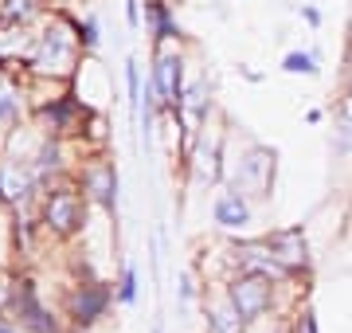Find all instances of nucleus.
Instances as JSON below:
<instances>
[{
  "instance_id": "obj_20",
  "label": "nucleus",
  "mask_w": 352,
  "mask_h": 333,
  "mask_svg": "<svg viewBox=\"0 0 352 333\" xmlns=\"http://www.w3.org/2000/svg\"><path fill=\"white\" fill-rule=\"evenodd\" d=\"M75 36L82 47H98V20H82V28L75 24Z\"/></svg>"
},
{
  "instance_id": "obj_7",
  "label": "nucleus",
  "mask_w": 352,
  "mask_h": 333,
  "mask_svg": "<svg viewBox=\"0 0 352 333\" xmlns=\"http://www.w3.org/2000/svg\"><path fill=\"white\" fill-rule=\"evenodd\" d=\"M212 219L219 224V228L227 231H239L251 224V204H247V196L239 193V189H227V193L215 196V204H212Z\"/></svg>"
},
{
  "instance_id": "obj_16",
  "label": "nucleus",
  "mask_w": 352,
  "mask_h": 333,
  "mask_svg": "<svg viewBox=\"0 0 352 333\" xmlns=\"http://www.w3.org/2000/svg\"><path fill=\"white\" fill-rule=\"evenodd\" d=\"M126 94H129V118L141 114V83H138V59H126Z\"/></svg>"
},
{
  "instance_id": "obj_14",
  "label": "nucleus",
  "mask_w": 352,
  "mask_h": 333,
  "mask_svg": "<svg viewBox=\"0 0 352 333\" xmlns=\"http://www.w3.org/2000/svg\"><path fill=\"white\" fill-rule=\"evenodd\" d=\"M16 118H20V98H16L12 87L0 83V129H12Z\"/></svg>"
},
{
  "instance_id": "obj_8",
  "label": "nucleus",
  "mask_w": 352,
  "mask_h": 333,
  "mask_svg": "<svg viewBox=\"0 0 352 333\" xmlns=\"http://www.w3.org/2000/svg\"><path fill=\"white\" fill-rule=\"evenodd\" d=\"M82 189H87L94 200H98L106 212L113 216V208H118V169L110 161H98L94 169H87V180H82Z\"/></svg>"
},
{
  "instance_id": "obj_22",
  "label": "nucleus",
  "mask_w": 352,
  "mask_h": 333,
  "mask_svg": "<svg viewBox=\"0 0 352 333\" xmlns=\"http://www.w3.org/2000/svg\"><path fill=\"white\" fill-rule=\"evenodd\" d=\"M126 20L129 28H138V0H126Z\"/></svg>"
},
{
  "instance_id": "obj_23",
  "label": "nucleus",
  "mask_w": 352,
  "mask_h": 333,
  "mask_svg": "<svg viewBox=\"0 0 352 333\" xmlns=\"http://www.w3.org/2000/svg\"><path fill=\"white\" fill-rule=\"evenodd\" d=\"M12 306V286H0V310Z\"/></svg>"
},
{
  "instance_id": "obj_5",
  "label": "nucleus",
  "mask_w": 352,
  "mask_h": 333,
  "mask_svg": "<svg viewBox=\"0 0 352 333\" xmlns=\"http://www.w3.org/2000/svg\"><path fill=\"white\" fill-rule=\"evenodd\" d=\"M113 298L118 294H113L110 282H87V286H78L75 294H71V314H75L78 325H94L110 310Z\"/></svg>"
},
{
  "instance_id": "obj_15",
  "label": "nucleus",
  "mask_w": 352,
  "mask_h": 333,
  "mask_svg": "<svg viewBox=\"0 0 352 333\" xmlns=\"http://www.w3.org/2000/svg\"><path fill=\"white\" fill-rule=\"evenodd\" d=\"M59 169V145L55 141H47L43 149H39V161H36V169H32V180H47V173H55Z\"/></svg>"
},
{
  "instance_id": "obj_1",
  "label": "nucleus",
  "mask_w": 352,
  "mask_h": 333,
  "mask_svg": "<svg viewBox=\"0 0 352 333\" xmlns=\"http://www.w3.org/2000/svg\"><path fill=\"white\" fill-rule=\"evenodd\" d=\"M270 286H274V279H270V275L247 270L243 279H235L231 286H227V298H231V306L239 310L243 318L254 321L258 314H266V306H270Z\"/></svg>"
},
{
  "instance_id": "obj_17",
  "label": "nucleus",
  "mask_w": 352,
  "mask_h": 333,
  "mask_svg": "<svg viewBox=\"0 0 352 333\" xmlns=\"http://www.w3.org/2000/svg\"><path fill=\"white\" fill-rule=\"evenodd\" d=\"M282 71H289V75H317V59L309 52H289L282 59Z\"/></svg>"
},
{
  "instance_id": "obj_19",
  "label": "nucleus",
  "mask_w": 352,
  "mask_h": 333,
  "mask_svg": "<svg viewBox=\"0 0 352 333\" xmlns=\"http://www.w3.org/2000/svg\"><path fill=\"white\" fill-rule=\"evenodd\" d=\"M36 12V0H4V20L8 24H24Z\"/></svg>"
},
{
  "instance_id": "obj_21",
  "label": "nucleus",
  "mask_w": 352,
  "mask_h": 333,
  "mask_svg": "<svg viewBox=\"0 0 352 333\" xmlns=\"http://www.w3.org/2000/svg\"><path fill=\"white\" fill-rule=\"evenodd\" d=\"M188 302H192V279L184 275V279H180V306H188Z\"/></svg>"
},
{
  "instance_id": "obj_6",
  "label": "nucleus",
  "mask_w": 352,
  "mask_h": 333,
  "mask_svg": "<svg viewBox=\"0 0 352 333\" xmlns=\"http://www.w3.org/2000/svg\"><path fill=\"white\" fill-rule=\"evenodd\" d=\"M12 310H16V318H20V325H28V330H36V333H59V330H55V321H51V314L39 306L36 286H32V282L12 286Z\"/></svg>"
},
{
  "instance_id": "obj_18",
  "label": "nucleus",
  "mask_w": 352,
  "mask_h": 333,
  "mask_svg": "<svg viewBox=\"0 0 352 333\" xmlns=\"http://www.w3.org/2000/svg\"><path fill=\"white\" fill-rule=\"evenodd\" d=\"M118 302H122V306H133V302H138V267H133V263H126V270H122Z\"/></svg>"
},
{
  "instance_id": "obj_12",
  "label": "nucleus",
  "mask_w": 352,
  "mask_h": 333,
  "mask_svg": "<svg viewBox=\"0 0 352 333\" xmlns=\"http://www.w3.org/2000/svg\"><path fill=\"white\" fill-rule=\"evenodd\" d=\"M243 325H247V318L231 306V298L208 310V333H243Z\"/></svg>"
},
{
  "instance_id": "obj_13",
  "label": "nucleus",
  "mask_w": 352,
  "mask_h": 333,
  "mask_svg": "<svg viewBox=\"0 0 352 333\" xmlns=\"http://www.w3.org/2000/svg\"><path fill=\"white\" fill-rule=\"evenodd\" d=\"M149 24H153V39L157 43H168L176 36V20L168 12V4H149Z\"/></svg>"
},
{
  "instance_id": "obj_9",
  "label": "nucleus",
  "mask_w": 352,
  "mask_h": 333,
  "mask_svg": "<svg viewBox=\"0 0 352 333\" xmlns=\"http://www.w3.org/2000/svg\"><path fill=\"white\" fill-rule=\"evenodd\" d=\"M71 52H75V39L59 28H47L39 39V71H67Z\"/></svg>"
},
{
  "instance_id": "obj_10",
  "label": "nucleus",
  "mask_w": 352,
  "mask_h": 333,
  "mask_svg": "<svg viewBox=\"0 0 352 333\" xmlns=\"http://www.w3.org/2000/svg\"><path fill=\"white\" fill-rule=\"evenodd\" d=\"M263 244L270 247V255H274L278 267H286V270L305 267V239H302V231H274V235L263 239Z\"/></svg>"
},
{
  "instance_id": "obj_4",
  "label": "nucleus",
  "mask_w": 352,
  "mask_h": 333,
  "mask_svg": "<svg viewBox=\"0 0 352 333\" xmlns=\"http://www.w3.org/2000/svg\"><path fill=\"white\" fill-rule=\"evenodd\" d=\"M270 161H274V153L263 149V145H254L251 153L235 165L231 189H239L243 196H247V193H251V196H266V189H270Z\"/></svg>"
},
{
  "instance_id": "obj_24",
  "label": "nucleus",
  "mask_w": 352,
  "mask_h": 333,
  "mask_svg": "<svg viewBox=\"0 0 352 333\" xmlns=\"http://www.w3.org/2000/svg\"><path fill=\"white\" fill-rule=\"evenodd\" d=\"M298 333H317V325H314V318H302V325H298Z\"/></svg>"
},
{
  "instance_id": "obj_3",
  "label": "nucleus",
  "mask_w": 352,
  "mask_h": 333,
  "mask_svg": "<svg viewBox=\"0 0 352 333\" xmlns=\"http://www.w3.org/2000/svg\"><path fill=\"white\" fill-rule=\"evenodd\" d=\"M153 94L164 110H176L180 106V90H184V63L176 52H161L157 55V67H153Z\"/></svg>"
},
{
  "instance_id": "obj_25",
  "label": "nucleus",
  "mask_w": 352,
  "mask_h": 333,
  "mask_svg": "<svg viewBox=\"0 0 352 333\" xmlns=\"http://www.w3.org/2000/svg\"><path fill=\"white\" fill-rule=\"evenodd\" d=\"M0 333H16V330H12V325H0Z\"/></svg>"
},
{
  "instance_id": "obj_2",
  "label": "nucleus",
  "mask_w": 352,
  "mask_h": 333,
  "mask_svg": "<svg viewBox=\"0 0 352 333\" xmlns=\"http://www.w3.org/2000/svg\"><path fill=\"white\" fill-rule=\"evenodd\" d=\"M43 224L55 235H75L82 228V193L75 189H55L43 204Z\"/></svg>"
},
{
  "instance_id": "obj_11",
  "label": "nucleus",
  "mask_w": 352,
  "mask_h": 333,
  "mask_svg": "<svg viewBox=\"0 0 352 333\" xmlns=\"http://www.w3.org/2000/svg\"><path fill=\"white\" fill-rule=\"evenodd\" d=\"M180 118H184V126H188V133H196V129H204V118H208V87L204 83H188V87L180 90Z\"/></svg>"
}]
</instances>
